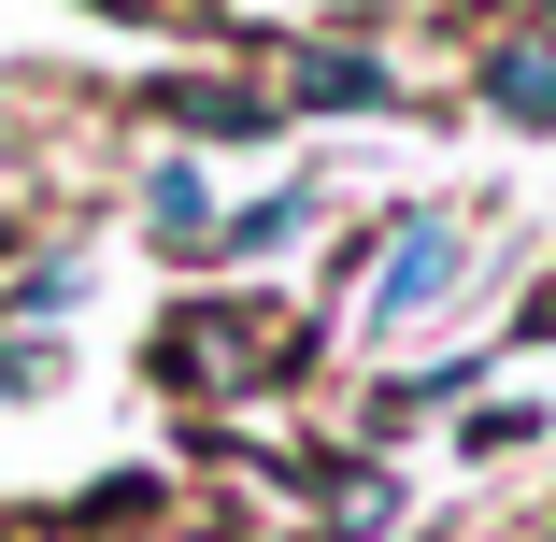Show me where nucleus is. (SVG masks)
Listing matches in <instances>:
<instances>
[{"instance_id": "f257e3e1", "label": "nucleus", "mask_w": 556, "mask_h": 542, "mask_svg": "<svg viewBox=\"0 0 556 542\" xmlns=\"http://www.w3.org/2000/svg\"><path fill=\"white\" fill-rule=\"evenodd\" d=\"M157 371H172L186 400L286 386V371H300V314H271V300H200V314H172V329H157Z\"/></svg>"}, {"instance_id": "f03ea898", "label": "nucleus", "mask_w": 556, "mask_h": 542, "mask_svg": "<svg viewBox=\"0 0 556 542\" xmlns=\"http://www.w3.org/2000/svg\"><path fill=\"white\" fill-rule=\"evenodd\" d=\"M457 272H471V229H457V214H400V229L371 243V329H414V314H442V300H457Z\"/></svg>"}, {"instance_id": "7ed1b4c3", "label": "nucleus", "mask_w": 556, "mask_h": 542, "mask_svg": "<svg viewBox=\"0 0 556 542\" xmlns=\"http://www.w3.org/2000/svg\"><path fill=\"white\" fill-rule=\"evenodd\" d=\"M286 100H328V115H357V100H400V72L371 43H300L286 58Z\"/></svg>"}, {"instance_id": "20e7f679", "label": "nucleus", "mask_w": 556, "mask_h": 542, "mask_svg": "<svg viewBox=\"0 0 556 542\" xmlns=\"http://www.w3.org/2000/svg\"><path fill=\"white\" fill-rule=\"evenodd\" d=\"M485 100H500V115H528V129H556V29L485 43Z\"/></svg>"}, {"instance_id": "39448f33", "label": "nucleus", "mask_w": 556, "mask_h": 542, "mask_svg": "<svg viewBox=\"0 0 556 542\" xmlns=\"http://www.w3.org/2000/svg\"><path fill=\"white\" fill-rule=\"evenodd\" d=\"M143 214H157V243H200V229H214V186H200L186 157H157V186H143Z\"/></svg>"}, {"instance_id": "423d86ee", "label": "nucleus", "mask_w": 556, "mask_h": 542, "mask_svg": "<svg viewBox=\"0 0 556 542\" xmlns=\"http://www.w3.org/2000/svg\"><path fill=\"white\" fill-rule=\"evenodd\" d=\"M300 214H314V200H300V186H286V200H257V214H243V229H229V243H214V257H271V243H286V229H300Z\"/></svg>"}, {"instance_id": "0eeeda50", "label": "nucleus", "mask_w": 556, "mask_h": 542, "mask_svg": "<svg viewBox=\"0 0 556 542\" xmlns=\"http://www.w3.org/2000/svg\"><path fill=\"white\" fill-rule=\"evenodd\" d=\"M100 15H186V0H100Z\"/></svg>"}]
</instances>
